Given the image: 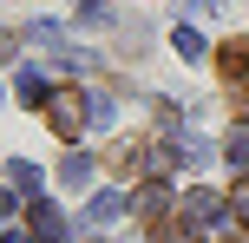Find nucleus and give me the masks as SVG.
Instances as JSON below:
<instances>
[{
  "label": "nucleus",
  "instance_id": "obj_1",
  "mask_svg": "<svg viewBox=\"0 0 249 243\" xmlns=\"http://www.w3.org/2000/svg\"><path fill=\"white\" fill-rule=\"evenodd\" d=\"M46 125L72 145L79 131L92 125V92H53V99H46Z\"/></svg>",
  "mask_w": 249,
  "mask_h": 243
},
{
  "label": "nucleus",
  "instance_id": "obj_13",
  "mask_svg": "<svg viewBox=\"0 0 249 243\" xmlns=\"http://www.w3.org/2000/svg\"><path fill=\"white\" fill-rule=\"evenodd\" d=\"M7 171H13V184H20V191H39V171H33V165H26V158H13V165H7Z\"/></svg>",
  "mask_w": 249,
  "mask_h": 243
},
{
  "label": "nucleus",
  "instance_id": "obj_6",
  "mask_svg": "<svg viewBox=\"0 0 249 243\" xmlns=\"http://www.w3.org/2000/svg\"><path fill=\"white\" fill-rule=\"evenodd\" d=\"M118 217H124V197H118V191H99V197L86 204V224H99V230H105V224H118Z\"/></svg>",
  "mask_w": 249,
  "mask_h": 243
},
{
  "label": "nucleus",
  "instance_id": "obj_17",
  "mask_svg": "<svg viewBox=\"0 0 249 243\" xmlns=\"http://www.w3.org/2000/svg\"><path fill=\"white\" fill-rule=\"evenodd\" d=\"M13 217V191H0V224H7Z\"/></svg>",
  "mask_w": 249,
  "mask_h": 243
},
{
  "label": "nucleus",
  "instance_id": "obj_3",
  "mask_svg": "<svg viewBox=\"0 0 249 243\" xmlns=\"http://www.w3.org/2000/svg\"><path fill=\"white\" fill-rule=\"evenodd\" d=\"M26 224H33L39 243H66V237H72V224H66L59 204H26Z\"/></svg>",
  "mask_w": 249,
  "mask_h": 243
},
{
  "label": "nucleus",
  "instance_id": "obj_8",
  "mask_svg": "<svg viewBox=\"0 0 249 243\" xmlns=\"http://www.w3.org/2000/svg\"><path fill=\"white\" fill-rule=\"evenodd\" d=\"M26 46H46V53H66V33L53 20H26Z\"/></svg>",
  "mask_w": 249,
  "mask_h": 243
},
{
  "label": "nucleus",
  "instance_id": "obj_18",
  "mask_svg": "<svg viewBox=\"0 0 249 243\" xmlns=\"http://www.w3.org/2000/svg\"><path fill=\"white\" fill-rule=\"evenodd\" d=\"M223 243H249V224H243V230H223Z\"/></svg>",
  "mask_w": 249,
  "mask_h": 243
},
{
  "label": "nucleus",
  "instance_id": "obj_19",
  "mask_svg": "<svg viewBox=\"0 0 249 243\" xmlns=\"http://www.w3.org/2000/svg\"><path fill=\"white\" fill-rule=\"evenodd\" d=\"M0 243H39V237H20V230H7V237H0Z\"/></svg>",
  "mask_w": 249,
  "mask_h": 243
},
{
  "label": "nucleus",
  "instance_id": "obj_16",
  "mask_svg": "<svg viewBox=\"0 0 249 243\" xmlns=\"http://www.w3.org/2000/svg\"><path fill=\"white\" fill-rule=\"evenodd\" d=\"M230 204H236V210H243V224H249V178L236 184V197H230Z\"/></svg>",
  "mask_w": 249,
  "mask_h": 243
},
{
  "label": "nucleus",
  "instance_id": "obj_10",
  "mask_svg": "<svg viewBox=\"0 0 249 243\" xmlns=\"http://www.w3.org/2000/svg\"><path fill=\"white\" fill-rule=\"evenodd\" d=\"M223 158H230V171H249V125H236L223 138Z\"/></svg>",
  "mask_w": 249,
  "mask_h": 243
},
{
  "label": "nucleus",
  "instance_id": "obj_9",
  "mask_svg": "<svg viewBox=\"0 0 249 243\" xmlns=\"http://www.w3.org/2000/svg\"><path fill=\"white\" fill-rule=\"evenodd\" d=\"M59 184H66V191H86V184H92V158H86V151H72V158L59 165Z\"/></svg>",
  "mask_w": 249,
  "mask_h": 243
},
{
  "label": "nucleus",
  "instance_id": "obj_15",
  "mask_svg": "<svg viewBox=\"0 0 249 243\" xmlns=\"http://www.w3.org/2000/svg\"><path fill=\"white\" fill-rule=\"evenodd\" d=\"M13 53H20V33H13V26H0V66H7Z\"/></svg>",
  "mask_w": 249,
  "mask_h": 243
},
{
  "label": "nucleus",
  "instance_id": "obj_7",
  "mask_svg": "<svg viewBox=\"0 0 249 243\" xmlns=\"http://www.w3.org/2000/svg\"><path fill=\"white\" fill-rule=\"evenodd\" d=\"M151 243H197V224L190 217H158L151 224Z\"/></svg>",
  "mask_w": 249,
  "mask_h": 243
},
{
  "label": "nucleus",
  "instance_id": "obj_12",
  "mask_svg": "<svg viewBox=\"0 0 249 243\" xmlns=\"http://www.w3.org/2000/svg\"><path fill=\"white\" fill-rule=\"evenodd\" d=\"M20 99H53V92H46V73L26 66V73H20Z\"/></svg>",
  "mask_w": 249,
  "mask_h": 243
},
{
  "label": "nucleus",
  "instance_id": "obj_2",
  "mask_svg": "<svg viewBox=\"0 0 249 243\" xmlns=\"http://www.w3.org/2000/svg\"><path fill=\"white\" fill-rule=\"evenodd\" d=\"M216 79L230 92H249V39H223L216 46Z\"/></svg>",
  "mask_w": 249,
  "mask_h": 243
},
{
  "label": "nucleus",
  "instance_id": "obj_4",
  "mask_svg": "<svg viewBox=\"0 0 249 243\" xmlns=\"http://www.w3.org/2000/svg\"><path fill=\"white\" fill-rule=\"evenodd\" d=\"M177 210H184L197 230H203V224H223V197H216V191H203V184H197V191H184V204H177Z\"/></svg>",
  "mask_w": 249,
  "mask_h": 243
},
{
  "label": "nucleus",
  "instance_id": "obj_11",
  "mask_svg": "<svg viewBox=\"0 0 249 243\" xmlns=\"http://www.w3.org/2000/svg\"><path fill=\"white\" fill-rule=\"evenodd\" d=\"M171 46H177V59H203V33H197V26H177Z\"/></svg>",
  "mask_w": 249,
  "mask_h": 243
},
{
  "label": "nucleus",
  "instance_id": "obj_14",
  "mask_svg": "<svg viewBox=\"0 0 249 243\" xmlns=\"http://www.w3.org/2000/svg\"><path fill=\"white\" fill-rule=\"evenodd\" d=\"M79 20H92V26H112V7H105V0H86V7H79Z\"/></svg>",
  "mask_w": 249,
  "mask_h": 243
},
{
  "label": "nucleus",
  "instance_id": "obj_5",
  "mask_svg": "<svg viewBox=\"0 0 249 243\" xmlns=\"http://www.w3.org/2000/svg\"><path fill=\"white\" fill-rule=\"evenodd\" d=\"M171 191H164V184H144V191H138V217H144V224H158V217H171Z\"/></svg>",
  "mask_w": 249,
  "mask_h": 243
}]
</instances>
